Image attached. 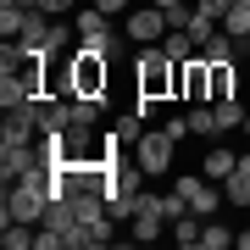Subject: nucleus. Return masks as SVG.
<instances>
[{
    "label": "nucleus",
    "mask_w": 250,
    "mask_h": 250,
    "mask_svg": "<svg viewBox=\"0 0 250 250\" xmlns=\"http://www.w3.org/2000/svg\"><path fill=\"white\" fill-rule=\"evenodd\" d=\"M200 56H206V62H233V39L223 34V28H217V34L200 45Z\"/></svg>",
    "instance_id": "obj_16"
},
{
    "label": "nucleus",
    "mask_w": 250,
    "mask_h": 250,
    "mask_svg": "<svg viewBox=\"0 0 250 250\" xmlns=\"http://www.w3.org/2000/svg\"><path fill=\"white\" fill-rule=\"evenodd\" d=\"M239 95V72L233 62H211V100H233Z\"/></svg>",
    "instance_id": "obj_10"
},
{
    "label": "nucleus",
    "mask_w": 250,
    "mask_h": 250,
    "mask_svg": "<svg viewBox=\"0 0 250 250\" xmlns=\"http://www.w3.org/2000/svg\"><path fill=\"white\" fill-rule=\"evenodd\" d=\"M233 239H239V233H233V228H223V223H211V217H206V233H200V250H228Z\"/></svg>",
    "instance_id": "obj_15"
},
{
    "label": "nucleus",
    "mask_w": 250,
    "mask_h": 250,
    "mask_svg": "<svg viewBox=\"0 0 250 250\" xmlns=\"http://www.w3.org/2000/svg\"><path fill=\"white\" fill-rule=\"evenodd\" d=\"M34 239H39L34 223H0V245H6V250H28Z\"/></svg>",
    "instance_id": "obj_11"
},
{
    "label": "nucleus",
    "mask_w": 250,
    "mask_h": 250,
    "mask_svg": "<svg viewBox=\"0 0 250 250\" xmlns=\"http://www.w3.org/2000/svg\"><path fill=\"white\" fill-rule=\"evenodd\" d=\"M156 106H161V100H150V95H134V111L145 117V123H150V117H156Z\"/></svg>",
    "instance_id": "obj_23"
},
{
    "label": "nucleus",
    "mask_w": 250,
    "mask_h": 250,
    "mask_svg": "<svg viewBox=\"0 0 250 250\" xmlns=\"http://www.w3.org/2000/svg\"><path fill=\"white\" fill-rule=\"evenodd\" d=\"M123 28H128L134 45H161V39H167V11H161L156 0H134V11L123 17Z\"/></svg>",
    "instance_id": "obj_4"
},
{
    "label": "nucleus",
    "mask_w": 250,
    "mask_h": 250,
    "mask_svg": "<svg viewBox=\"0 0 250 250\" xmlns=\"http://www.w3.org/2000/svg\"><path fill=\"white\" fill-rule=\"evenodd\" d=\"M139 134H145V117H139V111H134V117H123V123L111 128V139H117V145H139Z\"/></svg>",
    "instance_id": "obj_17"
},
{
    "label": "nucleus",
    "mask_w": 250,
    "mask_h": 250,
    "mask_svg": "<svg viewBox=\"0 0 250 250\" xmlns=\"http://www.w3.org/2000/svg\"><path fill=\"white\" fill-rule=\"evenodd\" d=\"M223 200L228 206H250V172H239V167L228 172V178H223Z\"/></svg>",
    "instance_id": "obj_14"
},
{
    "label": "nucleus",
    "mask_w": 250,
    "mask_h": 250,
    "mask_svg": "<svg viewBox=\"0 0 250 250\" xmlns=\"http://www.w3.org/2000/svg\"><path fill=\"white\" fill-rule=\"evenodd\" d=\"M178 95L189 100V106L211 100V62H206V56H189V62H178Z\"/></svg>",
    "instance_id": "obj_6"
},
{
    "label": "nucleus",
    "mask_w": 250,
    "mask_h": 250,
    "mask_svg": "<svg viewBox=\"0 0 250 250\" xmlns=\"http://www.w3.org/2000/svg\"><path fill=\"white\" fill-rule=\"evenodd\" d=\"M233 245H239V250H250V228H245V233H239V239H233Z\"/></svg>",
    "instance_id": "obj_26"
},
{
    "label": "nucleus",
    "mask_w": 250,
    "mask_h": 250,
    "mask_svg": "<svg viewBox=\"0 0 250 250\" xmlns=\"http://www.w3.org/2000/svg\"><path fill=\"white\" fill-rule=\"evenodd\" d=\"M211 106H217V123H223V134H233V128H245V100L239 95H233V100H211Z\"/></svg>",
    "instance_id": "obj_13"
},
{
    "label": "nucleus",
    "mask_w": 250,
    "mask_h": 250,
    "mask_svg": "<svg viewBox=\"0 0 250 250\" xmlns=\"http://www.w3.org/2000/svg\"><path fill=\"white\" fill-rule=\"evenodd\" d=\"M134 78H139V95H150V100L178 95V62H172L161 45H139V56H134Z\"/></svg>",
    "instance_id": "obj_1"
},
{
    "label": "nucleus",
    "mask_w": 250,
    "mask_h": 250,
    "mask_svg": "<svg viewBox=\"0 0 250 250\" xmlns=\"http://www.w3.org/2000/svg\"><path fill=\"white\" fill-rule=\"evenodd\" d=\"M161 50L172 56V62H189V56H200V45L184 34V28H167V39H161Z\"/></svg>",
    "instance_id": "obj_12"
},
{
    "label": "nucleus",
    "mask_w": 250,
    "mask_h": 250,
    "mask_svg": "<svg viewBox=\"0 0 250 250\" xmlns=\"http://www.w3.org/2000/svg\"><path fill=\"white\" fill-rule=\"evenodd\" d=\"M233 6H250V0H233Z\"/></svg>",
    "instance_id": "obj_29"
},
{
    "label": "nucleus",
    "mask_w": 250,
    "mask_h": 250,
    "mask_svg": "<svg viewBox=\"0 0 250 250\" xmlns=\"http://www.w3.org/2000/svg\"><path fill=\"white\" fill-rule=\"evenodd\" d=\"M233 167H239V150H233V145H211V150H206V161H200V172H206L211 184H223Z\"/></svg>",
    "instance_id": "obj_7"
},
{
    "label": "nucleus",
    "mask_w": 250,
    "mask_h": 250,
    "mask_svg": "<svg viewBox=\"0 0 250 250\" xmlns=\"http://www.w3.org/2000/svg\"><path fill=\"white\" fill-rule=\"evenodd\" d=\"M106 83H111V56H106V50L78 45V50H72V95L106 100Z\"/></svg>",
    "instance_id": "obj_2"
},
{
    "label": "nucleus",
    "mask_w": 250,
    "mask_h": 250,
    "mask_svg": "<svg viewBox=\"0 0 250 250\" xmlns=\"http://www.w3.org/2000/svg\"><path fill=\"white\" fill-rule=\"evenodd\" d=\"M22 22H28V11H22V6H0V34H6V39H17V34H22Z\"/></svg>",
    "instance_id": "obj_18"
},
{
    "label": "nucleus",
    "mask_w": 250,
    "mask_h": 250,
    "mask_svg": "<svg viewBox=\"0 0 250 250\" xmlns=\"http://www.w3.org/2000/svg\"><path fill=\"white\" fill-rule=\"evenodd\" d=\"M161 128H167L172 139H189V117H172V123H161Z\"/></svg>",
    "instance_id": "obj_24"
},
{
    "label": "nucleus",
    "mask_w": 250,
    "mask_h": 250,
    "mask_svg": "<svg viewBox=\"0 0 250 250\" xmlns=\"http://www.w3.org/2000/svg\"><path fill=\"white\" fill-rule=\"evenodd\" d=\"M239 172H250V150H239Z\"/></svg>",
    "instance_id": "obj_27"
},
{
    "label": "nucleus",
    "mask_w": 250,
    "mask_h": 250,
    "mask_svg": "<svg viewBox=\"0 0 250 250\" xmlns=\"http://www.w3.org/2000/svg\"><path fill=\"white\" fill-rule=\"evenodd\" d=\"M167 233H172L184 250H195V245H200V233H206V217H200V211H184L178 223H167Z\"/></svg>",
    "instance_id": "obj_8"
},
{
    "label": "nucleus",
    "mask_w": 250,
    "mask_h": 250,
    "mask_svg": "<svg viewBox=\"0 0 250 250\" xmlns=\"http://www.w3.org/2000/svg\"><path fill=\"white\" fill-rule=\"evenodd\" d=\"M72 28H78V45H89V50H106V56L123 50V39H117V28H111V17H106L100 6H95V11H78Z\"/></svg>",
    "instance_id": "obj_5"
},
{
    "label": "nucleus",
    "mask_w": 250,
    "mask_h": 250,
    "mask_svg": "<svg viewBox=\"0 0 250 250\" xmlns=\"http://www.w3.org/2000/svg\"><path fill=\"white\" fill-rule=\"evenodd\" d=\"M39 11L45 17H62V11H78V0H39Z\"/></svg>",
    "instance_id": "obj_21"
},
{
    "label": "nucleus",
    "mask_w": 250,
    "mask_h": 250,
    "mask_svg": "<svg viewBox=\"0 0 250 250\" xmlns=\"http://www.w3.org/2000/svg\"><path fill=\"white\" fill-rule=\"evenodd\" d=\"M95 6L106 11V17H117V11H123V17H128V11H134V0H95Z\"/></svg>",
    "instance_id": "obj_22"
},
{
    "label": "nucleus",
    "mask_w": 250,
    "mask_h": 250,
    "mask_svg": "<svg viewBox=\"0 0 250 250\" xmlns=\"http://www.w3.org/2000/svg\"><path fill=\"white\" fill-rule=\"evenodd\" d=\"M245 50H250V34H245Z\"/></svg>",
    "instance_id": "obj_30"
},
{
    "label": "nucleus",
    "mask_w": 250,
    "mask_h": 250,
    "mask_svg": "<svg viewBox=\"0 0 250 250\" xmlns=\"http://www.w3.org/2000/svg\"><path fill=\"white\" fill-rule=\"evenodd\" d=\"M156 6H189V0H156Z\"/></svg>",
    "instance_id": "obj_28"
},
{
    "label": "nucleus",
    "mask_w": 250,
    "mask_h": 250,
    "mask_svg": "<svg viewBox=\"0 0 250 250\" xmlns=\"http://www.w3.org/2000/svg\"><path fill=\"white\" fill-rule=\"evenodd\" d=\"M189 134H200V139H217V134H223V123H217V106H211V100L189 106Z\"/></svg>",
    "instance_id": "obj_9"
},
{
    "label": "nucleus",
    "mask_w": 250,
    "mask_h": 250,
    "mask_svg": "<svg viewBox=\"0 0 250 250\" xmlns=\"http://www.w3.org/2000/svg\"><path fill=\"white\" fill-rule=\"evenodd\" d=\"M195 11H200V17H211V22H223L228 11H233V0H195Z\"/></svg>",
    "instance_id": "obj_20"
},
{
    "label": "nucleus",
    "mask_w": 250,
    "mask_h": 250,
    "mask_svg": "<svg viewBox=\"0 0 250 250\" xmlns=\"http://www.w3.org/2000/svg\"><path fill=\"white\" fill-rule=\"evenodd\" d=\"M0 6H22V11H34V6H39V0H0Z\"/></svg>",
    "instance_id": "obj_25"
},
{
    "label": "nucleus",
    "mask_w": 250,
    "mask_h": 250,
    "mask_svg": "<svg viewBox=\"0 0 250 250\" xmlns=\"http://www.w3.org/2000/svg\"><path fill=\"white\" fill-rule=\"evenodd\" d=\"M172 150H178V139H172L167 128H145V134H139V145H134L139 167L150 172V178H167V172H172Z\"/></svg>",
    "instance_id": "obj_3"
},
{
    "label": "nucleus",
    "mask_w": 250,
    "mask_h": 250,
    "mask_svg": "<svg viewBox=\"0 0 250 250\" xmlns=\"http://www.w3.org/2000/svg\"><path fill=\"white\" fill-rule=\"evenodd\" d=\"M217 28H223V22H211V17H200V11H195V17H189V28H184V34L195 39V45H206V39H211Z\"/></svg>",
    "instance_id": "obj_19"
}]
</instances>
